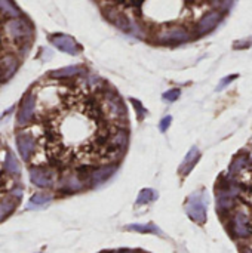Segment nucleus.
<instances>
[{
  "label": "nucleus",
  "mask_w": 252,
  "mask_h": 253,
  "mask_svg": "<svg viewBox=\"0 0 252 253\" xmlns=\"http://www.w3.org/2000/svg\"><path fill=\"white\" fill-rule=\"evenodd\" d=\"M13 188V179L9 173V170L6 169V162L3 154L0 153V208L1 205H4L12 193Z\"/></svg>",
  "instance_id": "7ed1b4c3"
},
{
  "label": "nucleus",
  "mask_w": 252,
  "mask_h": 253,
  "mask_svg": "<svg viewBox=\"0 0 252 253\" xmlns=\"http://www.w3.org/2000/svg\"><path fill=\"white\" fill-rule=\"evenodd\" d=\"M18 122L19 150L39 172L101 170L122 159L129 141L128 113L116 90L79 74L34 83Z\"/></svg>",
  "instance_id": "f257e3e1"
},
{
  "label": "nucleus",
  "mask_w": 252,
  "mask_h": 253,
  "mask_svg": "<svg viewBox=\"0 0 252 253\" xmlns=\"http://www.w3.org/2000/svg\"><path fill=\"white\" fill-rule=\"evenodd\" d=\"M233 234L238 239H247L252 234V225L248 216L242 212H238L233 218Z\"/></svg>",
  "instance_id": "20e7f679"
},
{
  "label": "nucleus",
  "mask_w": 252,
  "mask_h": 253,
  "mask_svg": "<svg viewBox=\"0 0 252 253\" xmlns=\"http://www.w3.org/2000/svg\"><path fill=\"white\" fill-rule=\"evenodd\" d=\"M53 43H55L59 49H62V50L74 52V46H76V43H74V40H73V39H70V37H67V36H58V37H53Z\"/></svg>",
  "instance_id": "0eeeda50"
},
{
  "label": "nucleus",
  "mask_w": 252,
  "mask_h": 253,
  "mask_svg": "<svg viewBox=\"0 0 252 253\" xmlns=\"http://www.w3.org/2000/svg\"><path fill=\"white\" fill-rule=\"evenodd\" d=\"M245 165H247L245 159H244V157H238V159H236V160L233 162V165H232V169H230V172H232V173H236V172H239V170L245 169Z\"/></svg>",
  "instance_id": "6e6552de"
},
{
  "label": "nucleus",
  "mask_w": 252,
  "mask_h": 253,
  "mask_svg": "<svg viewBox=\"0 0 252 253\" xmlns=\"http://www.w3.org/2000/svg\"><path fill=\"white\" fill-rule=\"evenodd\" d=\"M0 13H4L0 10ZM7 21L0 16V86L7 82L21 64V58L28 52L31 42L15 39L7 30Z\"/></svg>",
  "instance_id": "f03ea898"
},
{
  "label": "nucleus",
  "mask_w": 252,
  "mask_h": 253,
  "mask_svg": "<svg viewBox=\"0 0 252 253\" xmlns=\"http://www.w3.org/2000/svg\"><path fill=\"white\" fill-rule=\"evenodd\" d=\"M220 19H221V12H218V10H209L196 24L198 34H205V33L214 30L217 27V24L220 22Z\"/></svg>",
  "instance_id": "39448f33"
},
{
  "label": "nucleus",
  "mask_w": 252,
  "mask_h": 253,
  "mask_svg": "<svg viewBox=\"0 0 252 253\" xmlns=\"http://www.w3.org/2000/svg\"><path fill=\"white\" fill-rule=\"evenodd\" d=\"M189 215L195 219V221H198V222H205V219H206V211H205V205L201 202V200H196V202H192L190 205H189Z\"/></svg>",
  "instance_id": "423d86ee"
},
{
  "label": "nucleus",
  "mask_w": 252,
  "mask_h": 253,
  "mask_svg": "<svg viewBox=\"0 0 252 253\" xmlns=\"http://www.w3.org/2000/svg\"><path fill=\"white\" fill-rule=\"evenodd\" d=\"M248 253H252V252H248Z\"/></svg>",
  "instance_id": "1a4fd4ad"
}]
</instances>
